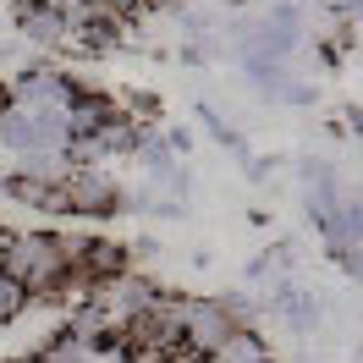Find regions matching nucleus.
Segmentation results:
<instances>
[{"label":"nucleus","mask_w":363,"mask_h":363,"mask_svg":"<svg viewBox=\"0 0 363 363\" xmlns=\"http://www.w3.org/2000/svg\"><path fill=\"white\" fill-rule=\"evenodd\" d=\"M28 303H33V297H28L23 286L11 281V275L0 270V325H11V319H17V314H23V308H28Z\"/></svg>","instance_id":"obj_9"},{"label":"nucleus","mask_w":363,"mask_h":363,"mask_svg":"<svg viewBox=\"0 0 363 363\" xmlns=\"http://www.w3.org/2000/svg\"><path fill=\"white\" fill-rule=\"evenodd\" d=\"M77 94H83V89H77L72 77L33 67V72H23V77L11 83V105H28V111H72Z\"/></svg>","instance_id":"obj_4"},{"label":"nucleus","mask_w":363,"mask_h":363,"mask_svg":"<svg viewBox=\"0 0 363 363\" xmlns=\"http://www.w3.org/2000/svg\"><path fill=\"white\" fill-rule=\"evenodd\" d=\"M292 363H319V358H292Z\"/></svg>","instance_id":"obj_10"},{"label":"nucleus","mask_w":363,"mask_h":363,"mask_svg":"<svg viewBox=\"0 0 363 363\" xmlns=\"http://www.w3.org/2000/svg\"><path fill=\"white\" fill-rule=\"evenodd\" d=\"M270 308L286 319L292 330H314V325H319V303H314V292H308V286H297V281H275Z\"/></svg>","instance_id":"obj_6"},{"label":"nucleus","mask_w":363,"mask_h":363,"mask_svg":"<svg viewBox=\"0 0 363 363\" xmlns=\"http://www.w3.org/2000/svg\"><path fill=\"white\" fill-rule=\"evenodd\" d=\"M111 6H127V0H111Z\"/></svg>","instance_id":"obj_12"},{"label":"nucleus","mask_w":363,"mask_h":363,"mask_svg":"<svg viewBox=\"0 0 363 363\" xmlns=\"http://www.w3.org/2000/svg\"><path fill=\"white\" fill-rule=\"evenodd\" d=\"M17 28L28 45H72V17L55 6H39V0H17Z\"/></svg>","instance_id":"obj_5"},{"label":"nucleus","mask_w":363,"mask_h":363,"mask_svg":"<svg viewBox=\"0 0 363 363\" xmlns=\"http://www.w3.org/2000/svg\"><path fill=\"white\" fill-rule=\"evenodd\" d=\"M94 352H99L94 341L72 336V330H61L55 341H45V347H39V358H33V363H89Z\"/></svg>","instance_id":"obj_7"},{"label":"nucleus","mask_w":363,"mask_h":363,"mask_svg":"<svg viewBox=\"0 0 363 363\" xmlns=\"http://www.w3.org/2000/svg\"><path fill=\"white\" fill-rule=\"evenodd\" d=\"M61 193H67V215H116V209H121V182L105 177L99 165L67 171Z\"/></svg>","instance_id":"obj_3"},{"label":"nucleus","mask_w":363,"mask_h":363,"mask_svg":"<svg viewBox=\"0 0 363 363\" xmlns=\"http://www.w3.org/2000/svg\"><path fill=\"white\" fill-rule=\"evenodd\" d=\"M237 336L231 314L220 308V297H187V314H182V347L199 363H209L226 341Z\"/></svg>","instance_id":"obj_2"},{"label":"nucleus","mask_w":363,"mask_h":363,"mask_svg":"<svg viewBox=\"0 0 363 363\" xmlns=\"http://www.w3.org/2000/svg\"><path fill=\"white\" fill-rule=\"evenodd\" d=\"M209 363H270V352H264V341L253 336V330H237Z\"/></svg>","instance_id":"obj_8"},{"label":"nucleus","mask_w":363,"mask_h":363,"mask_svg":"<svg viewBox=\"0 0 363 363\" xmlns=\"http://www.w3.org/2000/svg\"><path fill=\"white\" fill-rule=\"evenodd\" d=\"M0 270L11 275L28 297H55V292H67L72 281H77L67 237H50V231H23V237H11Z\"/></svg>","instance_id":"obj_1"},{"label":"nucleus","mask_w":363,"mask_h":363,"mask_svg":"<svg viewBox=\"0 0 363 363\" xmlns=\"http://www.w3.org/2000/svg\"><path fill=\"white\" fill-rule=\"evenodd\" d=\"M0 193H6V171H0Z\"/></svg>","instance_id":"obj_11"}]
</instances>
